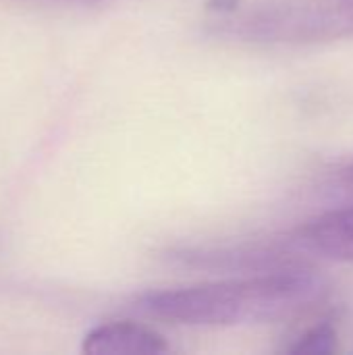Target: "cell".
<instances>
[{
  "label": "cell",
  "instance_id": "obj_1",
  "mask_svg": "<svg viewBox=\"0 0 353 355\" xmlns=\"http://www.w3.org/2000/svg\"><path fill=\"white\" fill-rule=\"evenodd\" d=\"M322 283L308 272H277L252 279L150 291L133 306L137 312L185 327H233L277 322L310 308Z\"/></svg>",
  "mask_w": 353,
  "mask_h": 355
},
{
  "label": "cell",
  "instance_id": "obj_2",
  "mask_svg": "<svg viewBox=\"0 0 353 355\" xmlns=\"http://www.w3.org/2000/svg\"><path fill=\"white\" fill-rule=\"evenodd\" d=\"M221 31L260 42H327L353 37V2L279 0L231 10Z\"/></svg>",
  "mask_w": 353,
  "mask_h": 355
},
{
  "label": "cell",
  "instance_id": "obj_3",
  "mask_svg": "<svg viewBox=\"0 0 353 355\" xmlns=\"http://www.w3.org/2000/svg\"><path fill=\"white\" fill-rule=\"evenodd\" d=\"M171 347L162 335L137 322H106L87 333L83 354H166Z\"/></svg>",
  "mask_w": 353,
  "mask_h": 355
},
{
  "label": "cell",
  "instance_id": "obj_4",
  "mask_svg": "<svg viewBox=\"0 0 353 355\" xmlns=\"http://www.w3.org/2000/svg\"><path fill=\"white\" fill-rule=\"evenodd\" d=\"M298 241L331 260H353V206L327 212L300 229Z\"/></svg>",
  "mask_w": 353,
  "mask_h": 355
},
{
  "label": "cell",
  "instance_id": "obj_5",
  "mask_svg": "<svg viewBox=\"0 0 353 355\" xmlns=\"http://www.w3.org/2000/svg\"><path fill=\"white\" fill-rule=\"evenodd\" d=\"M335 339H337L335 329L329 322H322V324L306 331L300 337L298 345H293L289 352H293V354H327V352L335 349Z\"/></svg>",
  "mask_w": 353,
  "mask_h": 355
},
{
  "label": "cell",
  "instance_id": "obj_6",
  "mask_svg": "<svg viewBox=\"0 0 353 355\" xmlns=\"http://www.w3.org/2000/svg\"><path fill=\"white\" fill-rule=\"evenodd\" d=\"M339 187H341L347 196H353V164L341 171V175H339Z\"/></svg>",
  "mask_w": 353,
  "mask_h": 355
}]
</instances>
